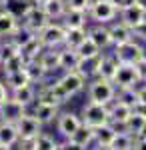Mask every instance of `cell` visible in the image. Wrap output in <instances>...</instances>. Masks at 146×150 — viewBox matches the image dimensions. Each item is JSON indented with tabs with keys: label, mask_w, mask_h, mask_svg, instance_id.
I'll use <instances>...</instances> for the list:
<instances>
[{
	"label": "cell",
	"mask_w": 146,
	"mask_h": 150,
	"mask_svg": "<svg viewBox=\"0 0 146 150\" xmlns=\"http://www.w3.org/2000/svg\"><path fill=\"white\" fill-rule=\"evenodd\" d=\"M88 98H90V102L106 104L108 106L116 98V86L112 84V80H106V78L96 76L88 86Z\"/></svg>",
	"instance_id": "cell-1"
},
{
	"label": "cell",
	"mask_w": 146,
	"mask_h": 150,
	"mask_svg": "<svg viewBox=\"0 0 146 150\" xmlns=\"http://www.w3.org/2000/svg\"><path fill=\"white\" fill-rule=\"evenodd\" d=\"M110 122V112L106 104H96L88 102L82 108V124H86L90 128H98Z\"/></svg>",
	"instance_id": "cell-2"
},
{
	"label": "cell",
	"mask_w": 146,
	"mask_h": 150,
	"mask_svg": "<svg viewBox=\"0 0 146 150\" xmlns=\"http://www.w3.org/2000/svg\"><path fill=\"white\" fill-rule=\"evenodd\" d=\"M48 16L44 14L42 6H36V4H28L22 12V28H26L28 32L32 34H40V30L48 24Z\"/></svg>",
	"instance_id": "cell-3"
},
{
	"label": "cell",
	"mask_w": 146,
	"mask_h": 150,
	"mask_svg": "<svg viewBox=\"0 0 146 150\" xmlns=\"http://www.w3.org/2000/svg\"><path fill=\"white\" fill-rule=\"evenodd\" d=\"M88 14L90 18L96 20L98 24H106L118 16V8H116V4L112 0H92Z\"/></svg>",
	"instance_id": "cell-4"
},
{
	"label": "cell",
	"mask_w": 146,
	"mask_h": 150,
	"mask_svg": "<svg viewBox=\"0 0 146 150\" xmlns=\"http://www.w3.org/2000/svg\"><path fill=\"white\" fill-rule=\"evenodd\" d=\"M138 74H136L134 64H126V62H118L116 74L112 78V84L120 90V88H132L138 84Z\"/></svg>",
	"instance_id": "cell-5"
},
{
	"label": "cell",
	"mask_w": 146,
	"mask_h": 150,
	"mask_svg": "<svg viewBox=\"0 0 146 150\" xmlns=\"http://www.w3.org/2000/svg\"><path fill=\"white\" fill-rule=\"evenodd\" d=\"M40 42L44 44V48H56L60 44H64V38H66V28L60 26V24H46L44 28L40 30Z\"/></svg>",
	"instance_id": "cell-6"
},
{
	"label": "cell",
	"mask_w": 146,
	"mask_h": 150,
	"mask_svg": "<svg viewBox=\"0 0 146 150\" xmlns=\"http://www.w3.org/2000/svg\"><path fill=\"white\" fill-rule=\"evenodd\" d=\"M114 56H116V60H118V62L136 64L140 58L144 56V48L140 46L138 42H134V40H128V42H124V44H120V46H116Z\"/></svg>",
	"instance_id": "cell-7"
},
{
	"label": "cell",
	"mask_w": 146,
	"mask_h": 150,
	"mask_svg": "<svg viewBox=\"0 0 146 150\" xmlns=\"http://www.w3.org/2000/svg\"><path fill=\"white\" fill-rule=\"evenodd\" d=\"M24 114H26V106L20 104L18 100H14V98H6L4 102L0 104V120L2 122L16 124Z\"/></svg>",
	"instance_id": "cell-8"
},
{
	"label": "cell",
	"mask_w": 146,
	"mask_h": 150,
	"mask_svg": "<svg viewBox=\"0 0 146 150\" xmlns=\"http://www.w3.org/2000/svg\"><path fill=\"white\" fill-rule=\"evenodd\" d=\"M120 22H124L126 26H136L138 22H142V20H146V8L142 6V4H138V2H130L128 6H124V8H120Z\"/></svg>",
	"instance_id": "cell-9"
},
{
	"label": "cell",
	"mask_w": 146,
	"mask_h": 150,
	"mask_svg": "<svg viewBox=\"0 0 146 150\" xmlns=\"http://www.w3.org/2000/svg\"><path fill=\"white\" fill-rule=\"evenodd\" d=\"M16 128H18V134L20 138H36L38 134H42V122L36 118V116L24 114L18 122H16Z\"/></svg>",
	"instance_id": "cell-10"
},
{
	"label": "cell",
	"mask_w": 146,
	"mask_h": 150,
	"mask_svg": "<svg viewBox=\"0 0 146 150\" xmlns=\"http://www.w3.org/2000/svg\"><path fill=\"white\" fill-rule=\"evenodd\" d=\"M56 82L68 92V96L72 98L74 94H78L80 90L84 88V84H86V78H82L78 72H76V70H68L66 74H64L60 80H56Z\"/></svg>",
	"instance_id": "cell-11"
},
{
	"label": "cell",
	"mask_w": 146,
	"mask_h": 150,
	"mask_svg": "<svg viewBox=\"0 0 146 150\" xmlns=\"http://www.w3.org/2000/svg\"><path fill=\"white\" fill-rule=\"evenodd\" d=\"M82 124V118L72 112H64V114H58V132L64 136V138H70L78 126Z\"/></svg>",
	"instance_id": "cell-12"
},
{
	"label": "cell",
	"mask_w": 146,
	"mask_h": 150,
	"mask_svg": "<svg viewBox=\"0 0 146 150\" xmlns=\"http://www.w3.org/2000/svg\"><path fill=\"white\" fill-rule=\"evenodd\" d=\"M18 28V16L6 8H0V36H12Z\"/></svg>",
	"instance_id": "cell-13"
},
{
	"label": "cell",
	"mask_w": 146,
	"mask_h": 150,
	"mask_svg": "<svg viewBox=\"0 0 146 150\" xmlns=\"http://www.w3.org/2000/svg\"><path fill=\"white\" fill-rule=\"evenodd\" d=\"M132 110H134V108L126 106V104L120 102V100H112V102H110V106H108V112H110V122H112V124H118V126H122L124 122L128 120V116L132 114Z\"/></svg>",
	"instance_id": "cell-14"
},
{
	"label": "cell",
	"mask_w": 146,
	"mask_h": 150,
	"mask_svg": "<svg viewBox=\"0 0 146 150\" xmlns=\"http://www.w3.org/2000/svg\"><path fill=\"white\" fill-rule=\"evenodd\" d=\"M100 56H92V58H80L78 66H76V72H78L82 78H96L98 76V64H100Z\"/></svg>",
	"instance_id": "cell-15"
},
{
	"label": "cell",
	"mask_w": 146,
	"mask_h": 150,
	"mask_svg": "<svg viewBox=\"0 0 146 150\" xmlns=\"http://www.w3.org/2000/svg\"><path fill=\"white\" fill-rule=\"evenodd\" d=\"M124 130L128 132V134H132L134 138H138L142 132H144V128H146V118L138 110H132V114L128 116V120L122 124Z\"/></svg>",
	"instance_id": "cell-16"
},
{
	"label": "cell",
	"mask_w": 146,
	"mask_h": 150,
	"mask_svg": "<svg viewBox=\"0 0 146 150\" xmlns=\"http://www.w3.org/2000/svg\"><path fill=\"white\" fill-rule=\"evenodd\" d=\"M88 38L96 44V46L104 50V48H108L112 44V38H110V30L108 28H104V24L100 26H94V28H90L88 30Z\"/></svg>",
	"instance_id": "cell-17"
},
{
	"label": "cell",
	"mask_w": 146,
	"mask_h": 150,
	"mask_svg": "<svg viewBox=\"0 0 146 150\" xmlns=\"http://www.w3.org/2000/svg\"><path fill=\"white\" fill-rule=\"evenodd\" d=\"M42 50H44V44L40 42V38L38 36H32L26 44L20 46V54L24 56L26 62H30V60H38V56L42 54Z\"/></svg>",
	"instance_id": "cell-18"
},
{
	"label": "cell",
	"mask_w": 146,
	"mask_h": 150,
	"mask_svg": "<svg viewBox=\"0 0 146 150\" xmlns=\"http://www.w3.org/2000/svg\"><path fill=\"white\" fill-rule=\"evenodd\" d=\"M108 30H110V38H112L114 46H120V44H124V42L132 40V30H130V26H126L124 22L112 24Z\"/></svg>",
	"instance_id": "cell-19"
},
{
	"label": "cell",
	"mask_w": 146,
	"mask_h": 150,
	"mask_svg": "<svg viewBox=\"0 0 146 150\" xmlns=\"http://www.w3.org/2000/svg\"><path fill=\"white\" fill-rule=\"evenodd\" d=\"M38 62H40V66L46 70V74L58 70L60 68V50H54V48H50L48 52L42 50V54L38 56Z\"/></svg>",
	"instance_id": "cell-20"
},
{
	"label": "cell",
	"mask_w": 146,
	"mask_h": 150,
	"mask_svg": "<svg viewBox=\"0 0 146 150\" xmlns=\"http://www.w3.org/2000/svg\"><path fill=\"white\" fill-rule=\"evenodd\" d=\"M18 140H20V134H18L16 124H12V122H0V144L14 146Z\"/></svg>",
	"instance_id": "cell-21"
},
{
	"label": "cell",
	"mask_w": 146,
	"mask_h": 150,
	"mask_svg": "<svg viewBox=\"0 0 146 150\" xmlns=\"http://www.w3.org/2000/svg\"><path fill=\"white\" fill-rule=\"evenodd\" d=\"M34 116H36L42 124L54 122V118H58V106H54V104L38 102L36 106H34Z\"/></svg>",
	"instance_id": "cell-22"
},
{
	"label": "cell",
	"mask_w": 146,
	"mask_h": 150,
	"mask_svg": "<svg viewBox=\"0 0 146 150\" xmlns=\"http://www.w3.org/2000/svg\"><path fill=\"white\" fill-rule=\"evenodd\" d=\"M116 68H118V60L116 56H100V64H98V76L100 78H106V80H112L114 74H116Z\"/></svg>",
	"instance_id": "cell-23"
},
{
	"label": "cell",
	"mask_w": 146,
	"mask_h": 150,
	"mask_svg": "<svg viewBox=\"0 0 146 150\" xmlns=\"http://www.w3.org/2000/svg\"><path fill=\"white\" fill-rule=\"evenodd\" d=\"M12 98L18 100L20 104H24V106H28V104H32L36 100V88L32 86V82H28V84H24L20 88H14L12 90Z\"/></svg>",
	"instance_id": "cell-24"
},
{
	"label": "cell",
	"mask_w": 146,
	"mask_h": 150,
	"mask_svg": "<svg viewBox=\"0 0 146 150\" xmlns=\"http://www.w3.org/2000/svg\"><path fill=\"white\" fill-rule=\"evenodd\" d=\"M42 10L48 18H62L66 14L68 6H66V0H48L46 4H42Z\"/></svg>",
	"instance_id": "cell-25"
},
{
	"label": "cell",
	"mask_w": 146,
	"mask_h": 150,
	"mask_svg": "<svg viewBox=\"0 0 146 150\" xmlns=\"http://www.w3.org/2000/svg\"><path fill=\"white\" fill-rule=\"evenodd\" d=\"M86 36H88V32H86V28H66V38H64V44H66V48H76L86 40Z\"/></svg>",
	"instance_id": "cell-26"
},
{
	"label": "cell",
	"mask_w": 146,
	"mask_h": 150,
	"mask_svg": "<svg viewBox=\"0 0 146 150\" xmlns=\"http://www.w3.org/2000/svg\"><path fill=\"white\" fill-rule=\"evenodd\" d=\"M64 18V28H84L86 26V12L82 10H70L68 8Z\"/></svg>",
	"instance_id": "cell-27"
},
{
	"label": "cell",
	"mask_w": 146,
	"mask_h": 150,
	"mask_svg": "<svg viewBox=\"0 0 146 150\" xmlns=\"http://www.w3.org/2000/svg\"><path fill=\"white\" fill-rule=\"evenodd\" d=\"M80 62V56L78 52L74 50V48H64V50H60V68L62 70H76Z\"/></svg>",
	"instance_id": "cell-28"
},
{
	"label": "cell",
	"mask_w": 146,
	"mask_h": 150,
	"mask_svg": "<svg viewBox=\"0 0 146 150\" xmlns=\"http://www.w3.org/2000/svg\"><path fill=\"white\" fill-rule=\"evenodd\" d=\"M114 134H116V126L110 124V122L104 124V126L94 128V140H96V144H106V146H110Z\"/></svg>",
	"instance_id": "cell-29"
},
{
	"label": "cell",
	"mask_w": 146,
	"mask_h": 150,
	"mask_svg": "<svg viewBox=\"0 0 146 150\" xmlns=\"http://www.w3.org/2000/svg\"><path fill=\"white\" fill-rule=\"evenodd\" d=\"M132 146H134V136L128 134L126 130L124 132H116L112 142H110L112 150H132Z\"/></svg>",
	"instance_id": "cell-30"
},
{
	"label": "cell",
	"mask_w": 146,
	"mask_h": 150,
	"mask_svg": "<svg viewBox=\"0 0 146 150\" xmlns=\"http://www.w3.org/2000/svg\"><path fill=\"white\" fill-rule=\"evenodd\" d=\"M68 140L76 142V144H80V146H88L90 142L94 140V128L86 126V124H80L78 130H76V132H74Z\"/></svg>",
	"instance_id": "cell-31"
},
{
	"label": "cell",
	"mask_w": 146,
	"mask_h": 150,
	"mask_svg": "<svg viewBox=\"0 0 146 150\" xmlns=\"http://www.w3.org/2000/svg\"><path fill=\"white\" fill-rule=\"evenodd\" d=\"M24 70H26V74H28V78L30 82H44L46 78V70L40 66V62L38 60H30V62H26L24 64Z\"/></svg>",
	"instance_id": "cell-32"
},
{
	"label": "cell",
	"mask_w": 146,
	"mask_h": 150,
	"mask_svg": "<svg viewBox=\"0 0 146 150\" xmlns=\"http://www.w3.org/2000/svg\"><path fill=\"white\" fill-rule=\"evenodd\" d=\"M30 82V78H28V74H26V70H16V72H8L6 74V86L8 88H20V86H24V84H28Z\"/></svg>",
	"instance_id": "cell-33"
},
{
	"label": "cell",
	"mask_w": 146,
	"mask_h": 150,
	"mask_svg": "<svg viewBox=\"0 0 146 150\" xmlns=\"http://www.w3.org/2000/svg\"><path fill=\"white\" fill-rule=\"evenodd\" d=\"M76 52H78L80 58H92V56H98V54H100V48H98L88 36H86V40L76 48Z\"/></svg>",
	"instance_id": "cell-34"
},
{
	"label": "cell",
	"mask_w": 146,
	"mask_h": 150,
	"mask_svg": "<svg viewBox=\"0 0 146 150\" xmlns=\"http://www.w3.org/2000/svg\"><path fill=\"white\" fill-rule=\"evenodd\" d=\"M20 52V46L14 42V40H8V42H0V64H4L8 58H12L14 54Z\"/></svg>",
	"instance_id": "cell-35"
},
{
	"label": "cell",
	"mask_w": 146,
	"mask_h": 150,
	"mask_svg": "<svg viewBox=\"0 0 146 150\" xmlns=\"http://www.w3.org/2000/svg\"><path fill=\"white\" fill-rule=\"evenodd\" d=\"M118 100L124 102L126 106H130V108H136V106H138V92L134 90V86H132V88H120Z\"/></svg>",
	"instance_id": "cell-36"
},
{
	"label": "cell",
	"mask_w": 146,
	"mask_h": 150,
	"mask_svg": "<svg viewBox=\"0 0 146 150\" xmlns=\"http://www.w3.org/2000/svg\"><path fill=\"white\" fill-rule=\"evenodd\" d=\"M24 64H26V60H24V56L18 52V54H14L12 58H8L2 66H4V74H8V72H16V70H22Z\"/></svg>",
	"instance_id": "cell-37"
},
{
	"label": "cell",
	"mask_w": 146,
	"mask_h": 150,
	"mask_svg": "<svg viewBox=\"0 0 146 150\" xmlns=\"http://www.w3.org/2000/svg\"><path fill=\"white\" fill-rule=\"evenodd\" d=\"M56 144H58L56 140L50 138L48 134H44V132L36 136V150H54Z\"/></svg>",
	"instance_id": "cell-38"
},
{
	"label": "cell",
	"mask_w": 146,
	"mask_h": 150,
	"mask_svg": "<svg viewBox=\"0 0 146 150\" xmlns=\"http://www.w3.org/2000/svg\"><path fill=\"white\" fill-rule=\"evenodd\" d=\"M92 0H66V6L70 10H82V12H88Z\"/></svg>",
	"instance_id": "cell-39"
},
{
	"label": "cell",
	"mask_w": 146,
	"mask_h": 150,
	"mask_svg": "<svg viewBox=\"0 0 146 150\" xmlns=\"http://www.w3.org/2000/svg\"><path fill=\"white\" fill-rule=\"evenodd\" d=\"M134 68H136V74H138V80L146 82V54L134 64Z\"/></svg>",
	"instance_id": "cell-40"
},
{
	"label": "cell",
	"mask_w": 146,
	"mask_h": 150,
	"mask_svg": "<svg viewBox=\"0 0 146 150\" xmlns=\"http://www.w3.org/2000/svg\"><path fill=\"white\" fill-rule=\"evenodd\" d=\"M130 30H132V36H136V38H140V40H146V20H142V22H138L136 26H132Z\"/></svg>",
	"instance_id": "cell-41"
},
{
	"label": "cell",
	"mask_w": 146,
	"mask_h": 150,
	"mask_svg": "<svg viewBox=\"0 0 146 150\" xmlns=\"http://www.w3.org/2000/svg\"><path fill=\"white\" fill-rule=\"evenodd\" d=\"M132 150H146V136H138L134 138V146Z\"/></svg>",
	"instance_id": "cell-42"
},
{
	"label": "cell",
	"mask_w": 146,
	"mask_h": 150,
	"mask_svg": "<svg viewBox=\"0 0 146 150\" xmlns=\"http://www.w3.org/2000/svg\"><path fill=\"white\" fill-rule=\"evenodd\" d=\"M62 146H64V150H86V146H80V144H76V142H72V140H68V138Z\"/></svg>",
	"instance_id": "cell-43"
},
{
	"label": "cell",
	"mask_w": 146,
	"mask_h": 150,
	"mask_svg": "<svg viewBox=\"0 0 146 150\" xmlns=\"http://www.w3.org/2000/svg\"><path fill=\"white\" fill-rule=\"evenodd\" d=\"M136 92H138V104H146V86H142Z\"/></svg>",
	"instance_id": "cell-44"
},
{
	"label": "cell",
	"mask_w": 146,
	"mask_h": 150,
	"mask_svg": "<svg viewBox=\"0 0 146 150\" xmlns=\"http://www.w3.org/2000/svg\"><path fill=\"white\" fill-rule=\"evenodd\" d=\"M6 98H10V96H8V90H6V86H4V84L0 82V104L4 102Z\"/></svg>",
	"instance_id": "cell-45"
},
{
	"label": "cell",
	"mask_w": 146,
	"mask_h": 150,
	"mask_svg": "<svg viewBox=\"0 0 146 150\" xmlns=\"http://www.w3.org/2000/svg\"><path fill=\"white\" fill-rule=\"evenodd\" d=\"M134 110H138V112H140V114H142V116L146 118V104H138Z\"/></svg>",
	"instance_id": "cell-46"
},
{
	"label": "cell",
	"mask_w": 146,
	"mask_h": 150,
	"mask_svg": "<svg viewBox=\"0 0 146 150\" xmlns=\"http://www.w3.org/2000/svg\"><path fill=\"white\" fill-rule=\"evenodd\" d=\"M94 150H112L110 146H106V144H96V148Z\"/></svg>",
	"instance_id": "cell-47"
},
{
	"label": "cell",
	"mask_w": 146,
	"mask_h": 150,
	"mask_svg": "<svg viewBox=\"0 0 146 150\" xmlns=\"http://www.w3.org/2000/svg\"><path fill=\"white\" fill-rule=\"evenodd\" d=\"M46 2H48V0H32V4H36V6H42Z\"/></svg>",
	"instance_id": "cell-48"
},
{
	"label": "cell",
	"mask_w": 146,
	"mask_h": 150,
	"mask_svg": "<svg viewBox=\"0 0 146 150\" xmlns=\"http://www.w3.org/2000/svg\"><path fill=\"white\" fill-rule=\"evenodd\" d=\"M0 150H12V146H4V144H0Z\"/></svg>",
	"instance_id": "cell-49"
},
{
	"label": "cell",
	"mask_w": 146,
	"mask_h": 150,
	"mask_svg": "<svg viewBox=\"0 0 146 150\" xmlns=\"http://www.w3.org/2000/svg\"><path fill=\"white\" fill-rule=\"evenodd\" d=\"M6 2H8V0H0V8H4V6H6Z\"/></svg>",
	"instance_id": "cell-50"
},
{
	"label": "cell",
	"mask_w": 146,
	"mask_h": 150,
	"mask_svg": "<svg viewBox=\"0 0 146 150\" xmlns=\"http://www.w3.org/2000/svg\"><path fill=\"white\" fill-rule=\"evenodd\" d=\"M136 2H138V4H142V6L146 8V0H136Z\"/></svg>",
	"instance_id": "cell-51"
},
{
	"label": "cell",
	"mask_w": 146,
	"mask_h": 150,
	"mask_svg": "<svg viewBox=\"0 0 146 150\" xmlns=\"http://www.w3.org/2000/svg\"><path fill=\"white\" fill-rule=\"evenodd\" d=\"M54 150H64V146H62V144H56V148Z\"/></svg>",
	"instance_id": "cell-52"
},
{
	"label": "cell",
	"mask_w": 146,
	"mask_h": 150,
	"mask_svg": "<svg viewBox=\"0 0 146 150\" xmlns=\"http://www.w3.org/2000/svg\"><path fill=\"white\" fill-rule=\"evenodd\" d=\"M0 122H2V120H0Z\"/></svg>",
	"instance_id": "cell-53"
}]
</instances>
